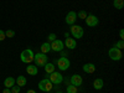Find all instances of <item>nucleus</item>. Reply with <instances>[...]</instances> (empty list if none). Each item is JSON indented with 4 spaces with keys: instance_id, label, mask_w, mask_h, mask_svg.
I'll use <instances>...</instances> for the list:
<instances>
[{
    "instance_id": "nucleus-1",
    "label": "nucleus",
    "mask_w": 124,
    "mask_h": 93,
    "mask_svg": "<svg viewBox=\"0 0 124 93\" xmlns=\"http://www.w3.org/2000/svg\"><path fill=\"white\" fill-rule=\"evenodd\" d=\"M20 60H21V62H24V63H31V62L34 61V52L31 48H26L24 50L21 55H20Z\"/></svg>"
},
{
    "instance_id": "nucleus-2",
    "label": "nucleus",
    "mask_w": 124,
    "mask_h": 93,
    "mask_svg": "<svg viewBox=\"0 0 124 93\" xmlns=\"http://www.w3.org/2000/svg\"><path fill=\"white\" fill-rule=\"evenodd\" d=\"M56 63H57V68L60 71H67L71 66V62L67 57H60L58 60H56Z\"/></svg>"
},
{
    "instance_id": "nucleus-3",
    "label": "nucleus",
    "mask_w": 124,
    "mask_h": 93,
    "mask_svg": "<svg viewBox=\"0 0 124 93\" xmlns=\"http://www.w3.org/2000/svg\"><path fill=\"white\" fill-rule=\"evenodd\" d=\"M34 61H35L36 66H45L47 62H48V57H47L46 54L40 52V54L34 55Z\"/></svg>"
},
{
    "instance_id": "nucleus-4",
    "label": "nucleus",
    "mask_w": 124,
    "mask_h": 93,
    "mask_svg": "<svg viewBox=\"0 0 124 93\" xmlns=\"http://www.w3.org/2000/svg\"><path fill=\"white\" fill-rule=\"evenodd\" d=\"M108 56L110 57V60L113 61H120L122 57H123V54H122V50L117 48V47H112L109 48L108 51Z\"/></svg>"
},
{
    "instance_id": "nucleus-5",
    "label": "nucleus",
    "mask_w": 124,
    "mask_h": 93,
    "mask_svg": "<svg viewBox=\"0 0 124 93\" xmlns=\"http://www.w3.org/2000/svg\"><path fill=\"white\" fill-rule=\"evenodd\" d=\"M39 88L42 92H51L54 88V85L51 83V81L48 78H44L42 81L39 82Z\"/></svg>"
},
{
    "instance_id": "nucleus-6",
    "label": "nucleus",
    "mask_w": 124,
    "mask_h": 93,
    "mask_svg": "<svg viewBox=\"0 0 124 93\" xmlns=\"http://www.w3.org/2000/svg\"><path fill=\"white\" fill-rule=\"evenodd\" d=\"M48 79L51 81V83L52 85H56V86H58V85H61L62 82H63V76H62L60 72H52V73H50V77H48Z\"/></svg>"
},
{
    "instance_id": "nucleus-7",
    "label": "nucleus",
    "mask_w": 124,
    "mask_h": 93,
    "mask_svg": "<svg viewBox=\"0 0 124 93\" xmlns=\"http://www.w3.org/2000/svg\"><path fill=\"white\" fill-rule=\"evenodd\" d=\"M70 32H71V35L73 36V37L81 39L82 36H83V27L79 26V25H71Z\"/></svg>"
},
{
    "instance_id": "nucleus-8",
    "label": "nucleus",
    "mask_w": 124,
    "mask_h": 93,
    "mask_svg": "<svg viewBox=\"0 0 124 93\" xmlns=\"http://www.w3.org/2000/svg\"><path fill=\"white\" fill-rule=\"evenodd\" d=\"M50 45H51V51H54V52H61L65 48L63 41H61V40H55Z\"/></svg>"
},
{
    "instance_id": "nucleus-9",
    "label": "nucleus",
    "mask_w": 124,
    "mask_h": 93,
    "mask_svg": "<svg viewBox=\"0 0 124 93\" xmlns=\"http://www.w3.org/2000/svg\"><path fill=\"white\" fill-rule=\"evenodd\" d=\"M85 21H86L87 26H89V27H94V26H97L99 24V20H98V17L96 15H87V17L85 19Z\"/></svg>"
},
{
    "instance_id": "nucleus-10",
    "label": "nucleus",
    "mask_w": 124,
    "mask_h": 93,
    "mask_svg": "<svg viewBox=\"0 0 124 93\" xmlns=\"http://www.w3.org/2000/svg\"><path fill=\"white\" fill-rule=\"evenodd\" d=\"M82 83H83V78H82V76H79V75L71 76V78H70V85L75 86V87H79V86H82Z\"/></svg>"
},
{
    "instance_id": "nucleus-11",
    "label": "nucleus",
    "mask_w": 124,
    "mask_h": 93,
    "mask_svg": "<svg viewBox=\"0 0 124 93\" xmlns=\"http://www.w3.org/2000/svg\"><path fill=\"white\" fill-rule=\"evenodd\" d=\"M76 20H77V14H76L75 11H70V13H67L66 19H65V21H66L67 25H75Z\"/></svg>"
},
{
    "instance_id": "nucleus-12",
    "label": "nucleus",
    "mask_w": 124,
    "mask_h": 93,
    "mask_svg": "<svg viewBox=\"0 0 124 93\" xmlns=\"http://www.w3.org/2000/svg\"><path fill=\"white\" fill-rule=\"evenodd\" d=\"M63 45H65V47H67V48H70V50H73V48H76L77 42H76V40H75V39H72V37H67V39L65 40Z\"/></svg>"
},
{
    "instance_id": "nucleus-13",
    "label": "nucleus",
    "mask_w": 124,
    "mask_h": 93,
    "mask_svg": "<svg viewBox=\"0 0 124 93\" xmlns=\"http://www.w3.org/2000/svg\"><path fill=\"white\" fill-rule=\"evenodd\" d=\"M26 72L29 75H31V76H36L37 73H39V68H37V66H35V65H29L27 67H26Z\"/></svg>"
},
{
    "instance_id": "nucleus-14",
    "label": "nucleus",
    "mask_w": 124,
    "mask_h": 93,
    "mask_svg": "<svg viewBox=\"0 0 124 93\" xmlns=\"http://www.w3.org/2000/svg\"><path fill=\"white\" fill-rule=\"evenodd\" d=\"M14 85H15V78L14 77H8L4 81V87L5 88H11Z\"/></svg>"
},
{
    "instance_id": "nucleus-15",
    "label": "nucleus",
    "mask_w": 124,
    "mask_h": 93,
    "mask_svg": "<svg viewBox=\"0 0 124 93\" xmlns=\"http://www.w3.org/2000/svg\"><path fill=\"white\" fill-rule=\"evenodd\" d=\"M83 71L86 72V73H93V72L96 71V66L93 63H86L83 66Z\"/></svg>"
},
{
    "instance_id": "nucleus-16",
    "label": "nucleus",
    "mask_w": 124,
    "mask_h": 93,
    "mask_svg": "<svg viewBox=\"0 0 124 93\" xmlns=\"http://www.w3.org/2000/svg\"><path fill=\"white\" fill-rule=\"evenodd\" d=\"M103 85H104L103 79L97 78V79H94V82H93V88L97 89V91H99V89H102V88H103Z\"/></svg>"
},
{
    "instance_id": "nucleus-17",
    "label": "nucleus",
    "mask_w": 124,
    "mask_h": 93,
    "mask_svg": "<svg viewBox=\"0 0 124 93\" xmlns=\"http://www.w3.org/2000/svg\"><path fill=\"white\" fill-rule=\"evenodd\" d=\"M44 67H45V72H46L47 75H50V73H52V72L56 71L55 65H54V63H50V62H47V63H46Z\"/></svg>"
},
{
    "instance_id": "nucleus-18",
    "label": "nucleus",
    "mask_w": 124,
    "mask_h": 93,
    "mask_svg": "<svg viewBox=\"0 0 124 93\" xmlns=\"http://www.w3.org/2000/svg\"><path fill=\"white\" fill-rule=\"evenodd\" d=\"M15 83H17L19 87H24V86H26V83H27L26 77H24V76H19V77L15 79Z\"/></svg>"
},
{
    "instance_id": "nucleus-19",
    "label": "nucleus",
    "mask_w": 124,
    "mask_h": 93,
    "mask_svg": "<svg viewBox=\"0 0 124 93\" xmlns=\"http://www.w3.org/2000/svg\"><path fill=\"white\" fill-rule=\"evenodd\" d=\"M41 52H42V54H48L50 52V51H51V45H50V42H44L42 45H41Z\"/></svg>"
},
{
    "instance_id": "nucleus-20",
    "label": "nucleus",
    "mask_w": 124,
    "mask_h": 93,
    "mask_svg": "<svg viewBox=\"0 0 124 93\" xmlns=\"http://www.w3.org/2000/svg\"><path fill=\"white\" fill-rule=\"evenodd\" d=\"M113 6L118 10H122L123 6H124V0H114V1H113Z\"/></svg>"
},
{
    "instance_id": "nucleus-21",
    "label": "nucleus",
    "mask_w": 124,
    "mask_h": 93,
    "mask_svg": "<svg viewBox=\"0 0 124 93\" xmlns=\"http://www.w3.org/2000/svg\"><path fill=\"white\" fill-rule=\"evenodd\" d=\"M77 88L78 87H75L72 85H68L67 86V93H77Z\"/></svg>"
},
{
    "instance_id": "nucleus-22",
    "label": "nucleus",
    "mask_w": 124,
    "mask_h": 93,
    "mask_svg": "<svg viewBox=\"0 0 124 93\" xmlns=\"http://www.w3.org/2000/svg\"><path fill=\"white\" fill-rule=\"evenodd\" d=\"M77 17H79V19H82V20H85V19L87 17V13L85 11V10H79L78 14H77Z\"/></svg>"
},
{
    "instance_id": "nucleus-23",
    "label": "nucleus",
    "mask_w": 124,
    "mask_h": 93,
    "mask_svg": "<svg viewBox=\"0 0 124 93\" xmlns=\"http://www.w3.org/2000/svg\"><path fill=\"white\" fill-rule=\"evenodd\" d=\"M15 36V31L14 30H8L5 31V37H9V39H11Z\"/></svg>"
},
{
    "instance_id": "nucleus-24",
    "label": "nucleus",
    "mask_w": 124,
    "mask_h": 93,
    "mask_svg": "<svg viewBox=\"0 0 124 93\" xmlns=\"http://www.w3.org/2000/svg\"><path fill=\"white\" fill-rule=\"evenodd\" d=\"M114 47H117V48H119V50H122L123 47H124V41L123 40H119L118 42L114 45Z\"/></svg>"
},
{
    "instance_id": "nucleus-25",
    "label": "nucleus",
    "mask_w": 124,
    "mask_h": 93,
    "mask_svg": "<svg viewBox=\"0 0 124 93\" xmlns=\"http://www.w3.org/2000/svg\"><path fill=\"white\" fill-rule=\"evenodd\" d=\"M20 89H21V88H20L19 86H13L11 88H10V91H11V93H20Z\"/></svg>"
},
{
    "instance_id": "nucleus-26",
    "label": "nucleus",
    "mask_w": 124,
    "mask_h": 93,
    "mask_svg": "<svg viewBox=\"0 0 124 93\" xmlns=\"http://www.w3.org/2000/svg\"><path fill=\"white\" fill-rule=\"evenodd\" d=\"M56 37H57V36H56L55 34H50V35L47 36V40H48V42L51 44V42H52V41H55V40H57Z\"/></svg>"
},
{
    "instance_id": "nucleus-27",
    "label": "nucleus",
    "mask_w": 124,
    "mask_h": 93,
    "mask_svg": "<svg viewBox=\"0 0 124 93\" xmlns=\"http://www.w3.org/2000/svg\"><path fill=\"white\" fill-rule=\"evenodd\" d=\"M6 37H5V32L3 30H0V42H1V41H4Z\"/></svg>"
},
{
    "instance_id": "nucleus-28",
    "label": "nucleus",
    "mask_w": 124,
    "mask_h": 93,
    "mask_svg": "<svg viewBox=\"0 0 124 93\" xmlns=\"http://www.w3.org/2000/svg\"><path fill=\"white\" fill-rule=\"evenodd\" d=\"M119 37H120V40H123V39H124V30H123V29L119 31Z\"/></svg>"
},
{
    "instance_id": "nucleus-29",
    "label": "nucleus",
    "mask_w": 124,
    "mask_h": 93,
    "mask_svg": "<svg viewBox=\"0 0 124 93\" xmlns=\"http://www.w3.org/2000/svg\"><path fill=\"white\" fill-rule=\"evenodd\" d=\"M67 55H68V54L66 52V51H63V50H62V51H61V57H66Z\"/></svg>"
},
{
    "instance_id": "nucleus-30",
    "label": "nucleus",
    "mask_w": 124,
    "mask_h": 93,
    "mask_svg": "<svg viewBox=\"0 0 124 93\" xmlns=\"http://www.w3.org/2000/svg\"><path fill=\"white\" fill-rule=\"evenodd\" d=\"M3 93H11V91H10V88H4Z\"/></svg>"
},
{
    "instance_id": "nucleus-31",
    "label": "nucleus",
    "mask_w": 124,
    "mask_h": 93,
    "mask_svg": "<svg viewBox=\"0 0 124 93\" xmlns=\"http://www.w3.org/2000/svg\"><path fill=\"white\" fill-rule=\"evenodd\" d=\"M26 93H36V92H35V91H34V89H29V91H27V92H26Z\"/></svg>"
},
{
    "instance_id": "nucleus-32",
    "label": "nucleus",
    "mask_w": 124,
    "mask_h": 93,
    "mask_svg": "<svg viewBox=\"0 0 124 93\" xmlns=\"http://www.w3.org/2000/svg\"><path fill=\"white\" fill-rule=\"evenodd\" d=\"M68 36H70V34H68V32H65V37H66V39H67V37H68Z\"/></svg>"
},
{
    "instance_id": "nucleus-33",
    "label": "nucleus",
    "mask_w": 124,
    "mask_h": 93,
    "mask_svg": "<svg viewBox=\"0 0 124 93\" xmlns=\"http://www.w3.org/2000/svg\"><path fill=\"white\" fill-rule=\"evenodd\" d=\"M56 93H63V92H61V91H58V92H56Z\"/></svg>"
}]
</instances>
